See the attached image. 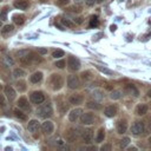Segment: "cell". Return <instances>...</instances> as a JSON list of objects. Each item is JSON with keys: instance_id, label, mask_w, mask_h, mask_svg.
<instances>
[{"instance_id": "6da1fadb", "label": "cell", "mask_w": 151, "mask_h": 151, "mask_svg": "<svg viewBox=\"0 0 151 151\" xmlns=\"http://www.w3.org/2000/svg\"><path fill=\"white\" fill-rule=\"evenodd\" d=\"M52 113H53V109L51 103H45L37 109V114L41 118H48L52 116Z\"/></svg>"}, {"instance_id": "7a4b0ae2", "label": "cell", "mask_w": 151, "mask_h": 151, "mask_svg": "<svg viewBox=\"0 0 151 151\" xmlns=\"http://www.w3.org/2000/svg\"><path fill=\"white\" fill-rule=\"evenodd\" d=\"M50 85H51L52 90H54V91L60 90L64 85V78L58 73H53L50 77Z\"/></svg>"}, {"instance_id": "3957f363", "label": "cell", "mask_w": 151, "mask_h": 151, "mask_svg": "<svg viewBox=\"0 0 151 151\" xmlns=\"http://www.w3.org/2000/svg\"><path fill=\"white\" fill-rule=\"evenodd\" d=\"M40 61H41V59H40L37 54H34V53H32V52H28L27 54H25L24 57L20 58V63L24 64V65L38 64V63H40Z\"/></svg>"}, {"instance_id": "277c9868", "label": "cell", "mask_w": 151, "mask_h": 151, "mask_svg": "<svg viewBox=\"0 0 151 151\" xmlns=\"http://www.w3.org/2000/svg\"><path fill=\"white\" fill-rule=\"evenodd\" d=\"M29 99L33 104H41L45 101V94L41 91H33L29 94Z\"/></svg>"}, {"instance_id": "5b68a950", "label": "cell", "mask_w": 151, "mask_h": 151, "mask_svg": "<svg viewBox=\"0 0 151 151\" xmlns=\"http://www.w3.org/2000/svg\"><path fill=\"white\" fill-rule=\"evenodd\" d=\"M67 66L71 71H78L80 68V61L76 58V57H72L70 55L67 58Z\"/></svg>"}, {"instance_id": "8992f818", "label": "cell", "mask_w": 151, "mask_h": 151, "mask_svg": "<svg viewBox=\"0 0 151 151\" xmlns=\"http://www.w3.org/2000/svg\"><path fill=\"white\" fill-rule=\"evenodd\" d=\"M79 118H80V123H81L83 125H91V124L93 123V120H94V117H93V114H92L91 112L81 113Z\"/></svg>"}, {"instance_id": "52a82bcc", "label": "cell", "mask_w": 151, "mask_h": 151, "mask_svg": "<svg viewBox=\"0 0 151 151\" xmlns=\"http://www.w3.org/2000/svg\"><path fill=\"white\" fill-rule=\"evenodd\" d=\"M17 104H18V107L21 109L22 111H25V112H29V111H31V105H29L27 98L20 97V98L18 99V103H17Z\"/></svg>"}, {"instance_id": "ba28073f", "label": "cell", "mask_w": 151, "mask_h": 151, "mask_svg": "<svg viewBox=\"0 0 151 151\" xmlns=\"http://www.w3.org/2000/svg\"><path fill=\"white\" fill-rule=\"evenodd\" d=\"M144 131V124H143V122H134L133 124H132V126H131V132H132V134H134V136H138V134H140L142 132Z\"/></svg>"}, {"instance_id": "9c48e42d", "label": "cell", "mask_w": 151, "mask_h": 151, "mask_svg": "<svg viewBox=\"0 0 151 151\" xmlns=\"http://www.w3.org/2000/svg\"><path fill=\"white\" fill-rule=\"evenodd\" d=\"M81 138H83L85 144H91L92 139H93V131L91 129H85L81 132Z\"/></svg>"}, {"instance_id": "30bf717a", "label": "cell", "mask_w": 151, "mask_h": 151, "mask_svg": "<svg viewBox=\"0 0 151 151\" xmlns=\"http://www.w3.org/2000/svg\"><path fill=\"white\" fill-rule=\"evenodd\" d=\"M41 130L45 134H51L53 131H54V125L51 120H45L41 125Z\"/></svg>"}, {"instance_id": "8fae6325", "label": "cell", "mask_w": 151, "mask_h": 151, "mask_svg": "<svg viewBox=\"0 0 151 151\" xmlns=\"http://www.w3.org/2000/svg\"><path fill=\"white\" fill-rule=\"evenodd\" d=\"M77 131H78V130L74 129V127L68 129V130L66 131V133H65V136H66V140L70 142V143L74 142V140L78 138V132H77Z\"/></svg>"}, {"instance_id": "7c38bea8", "label": "cell", "mask_w": 151, "mask_h": 151, "mask_svg": "<svg viewBox=\"0 0 151 151\" xmlns=\"http://www.w3.org/2000/svg\"><path fill=\"white\" fill-rule=\"evenodd\" d=\"M79 85H80V83H79V78L77 76H74V74L68 76V78H67V86L70 88H77Z\"/></svg>"}, {"instance_id": "4fadbf2b", "label": "cell", "mask_w": 151, "mask_h": 151, "mask_svg": "<svg viewBox=\"0 0 151 151\" xmlns=\"http://www.w3.org/2000/svg\"><path fill=\"white\" fill-rule=\"evenodd\" d=\"M27 129H28V131H29L31 133H35V132L39 131V129H40V124H39V122H38L37 119H32V120L28 122V124H27Z\"/></svg>"}, {"instance_id": "5bb4252c", "label": "cell", "mask_w": 151, "mask_h": 151, "mask_svg": "<svg viewBox=\"0 0 151 151\" xmlns=\"http://www.w3.org/2000/svg\"><path fill=\"white\" fill-rule=\"evenodd\" d=\"M5 96H6V98L9 101H13L14 98H15V96H17V92H15V90L12 86L7 85V86H5Z\"/></svg>"}, {"instance_id": "9a60e30c", "label": "cell", "mask_w": 151, "mask_h": 151, "mask_svg": "<svg viewBox=\"0 0 151 151\" xmlns=\"http://www.w3.org/2000/svg\"><path fill=\"white\" fill-rule=\"evenodd\" d=\"M81 112H83V110H81V109H79V107H77V109L72 110V111L68 113V119H70V122L76 123V122L78 120V118L80 117Z\"/></svg>"}, {"instance_id": "2e32d148", "label": "cell", "mask_w": 151, "mask_h": 151, "mask_svg": "<svg viewBox=\"0 0 151 151\" xmlns=\"http://www.w3.org/2000/svg\"><path fill=\"white\" fill-rule=\"evenodd\" d=\"M83 100H84V98H83V96L79 94V93L71 94L70 98H68V103H70V104H73V105H79V104L83 103Z\"/></svg>"}, {"instance_id": "e0dca14e", "label": "cell", "mask_w": 151, "mask_h": 151, "mask_svg": "<svg viewBox=\"0 0 151 151\" xmlns=\"http://www.w3.org/2000/svg\"><path fill=\"white\" fill-rule=\"evenodd\" d=\"M13 6L18 9H26L29 6V2H28V0H14Z\"/></svg>"}, {"instance_id": "ac0fdd59", "label": "cell", "mask_w": 151, "mask_h": 151, "mask_svg": "<svg viewBox=\"0 0 151 151\" xmlns=\"http://www.w3.org/2000/svg\"><path fill=\"white\" fill-rule=\"evenodd\" d=\"M104 114L106 117H114L117 114V107L114 105H109L104 109Z\"/></svg>"}, {"instance_id": "d6986e66", "label": "cell", "mask_w": 151, "mask_h": 151, "mask_svg": "<svg viewBox=\"0 0 151 151\" xmlns=\"http://www.w3.org/2000/svg\"><path fill=\"white\" fill-rule=\"evenodd\" d=\"M41 79H42V73H41V72H39V71L34 72V73L29 77V80H31V83H32V84H38V83H40V81H41Z\"/></svg>"}, {"instance_id": "ffe728a7", "label": "cell", "mask_w": 151, "mask_h": 151, "mask_svg": "<svg viewBox=\"0 0 151 151\" xmlns=\"http://www.w3.org/2000/svg\"><path fill=\"white\" fill-rule=\"evenodd\" d=\"M126 129H127V123H126V120H119L118 123H117V132L118 133H120V134H123L125 131H126Z\"/></svg>"}, {"instance_id": "44dd1931", "label": "cell", "mask_w": 151, "mask_h": 151, "mask_svg": "<svg viewBox=\"0 0 151 151\" xmlns=\"http://www.w3.org/2000/svg\"><path fill=\"white\" fill-rule=\"evenodd\" d=\"M147 112V105L146 104H139L136 107V114L137 116H144Z\"/></svg>"}, {"instance_id": "7402d4cb", "label": "cell", "mask_w": 151, "mask_h": 151, "mask_svg": "<svg viewBox=\"0 0 151 151\" xmlns=\"http://www.w3.org/2000/svg\"><path fill=\"white\" fill-rule=\"evenodd\" d=\"M12 20H13V22L17 24V25H22L24 21H25V15H24V14H13Z\"/></svg>"}, {"instance_id": "603a6c76", "label": "cell", "mask_w": 151, "mask_h": 151, "mask_svg": "<svg viewBox=\"0 0 151 151\" xmlns=\"http://www.w3.org/2000/svg\"><path fill=\"white\" fill-rule=\"evenodd\" d=\"M125 90H126V92H129L130 94H132V96H134V97H137V96L139 94L138 90H137L136 86L132 85V84H127V85L125 86Z\"/></svg>"}, {"instance_id": "cb8c5ba5", "label": "cell", "mask_w": 151, "mask_h": 151, "mask_svg": "<svg viewBox=\"0 0 151 151\" xmlns=\"http://www.w3.org/2000/svg\"><path fill=\"white\" fill-rule=\"evenodd\" d=\"M25 111H22L21 109H14V111H13V113H14V116L17 117V118H19L20 120H26L27 119V116L24 113Z\"/></svg>"}, {"instance_id": "d4e9b609", "label": "cell", "mask_w": 151, "mask_h": 151, "mask_svg": "<svg viewBox=\"0 0 151 151\" xmlns=\"http://www.w3.org/2000/svg\"><path fill=\"white\" fill-rule=\"evenodd\" d=\"M13 31H14V26H13V25H6V26L2 27V29H1V34H2V35H7V34L12 33Z\"/></svg>"}, {"instance_id": "484cf974", "label": "cell", "mask_w": 151, "mask_h": 151, "mask_svg": "<svg viewBox=\"0 0 151 151\" xmlns=\"http://www.w3.org/2000/svg\"><path fill=\"white\" fill-rule=\"evenodd\" d=\"M92 97L97 100H101V99H104V92L101 90H94V91H92Z\"/></svg>"}, {"instance_id": "4316f807", "label": "cell", "mask_w": 151, "mask_h": 151, "mask_svg": "<svg viewBox=\"0 0 151 151\" xmlns=\"http://www.w3.org/2000/svg\"><path fill=\"white\" fill-rule=\"evenodd\" d=\"M25 76H26V72L22 68H14L13 70V77L14 78H21Z\"/></svg>"}, {"instance_id": "83f0119b", "label": "cell", "mask_w": 151, "mask_h": 151, "mask_svg": "<svg viewBox=\"0 0 151 151\" xmlns=\"http://www.w3.org/2000/svg\"><path fill=\"white\" fill-rule=\"evenodd\" d=\"M104 138H105V131H104V129H99V131L96 136V142L101 143V142H104Z\"/></svg>"}, {"instance_id": "f1b7e54d", "label": "cell", "mask_w": 151, "mask_h": 151, "mask_svg": "<svg viewBox=\"0 0 151 151\" xmlns=\"http://www.w3.org/2000/svg\"><path fill=\"white\" fill-rule=\"evenodd\" d=\"M15 85H17V88H18L20 92H24V91H26V88H27L25 80H18Z\"/></svg>"}, {"instance_id": "f546056e", "label": "cell", "mask_w": 151, "mask_h": 151, "mask_svg": "<svg viewBox=\"0 0 151 151\" xmlns=\"http://www.w3.org/2000/svg\"><path fill=\"white\" fill-rule=\"evenodd\" d=\"M61 22H63L64 26H66V27H68V28H72V27H74V25H76V22L71 21V20L67 19V18H61Z\"/></svg>"}, {"instance_id": "4dcf8cb0", "label": "cell", "mask_w": 151, "mask_h": 151, "mask_svg": "<svg viewBox=\"0 0 151 151\" xmlns=\"http://www.w3.org/2000/svg\"><path fill=\"white\" fill-rule=\"evenodd\" d=\"M96 67H97V70H99L100 72H103V73H105V74H109V76L114 74L113 71H111V70H109V68H106V67H103V66H100V65H97Z\"/></svg>"}, {"instance_id": "1f68e13d", "label": "cell", "mask_w": 151, "mask_h": 151, "mask_svg": "<svg viewBox=\"0 0 151 151\" xmlns=\"http://www.w3.org/2000/svg\"><path fill=\"white\" fill-rule=\"evenodd\" d=\"M120 97H122V92H120L119 90H113V91L111 92V94H110V98L113 99V100H117V99H119Z\"/></svg>"}, {"instance_id": "d6a6232c", "label": "cell", "mask_w": 151, "mask_h": 151, "mask_svg": "<svg viewBox=\"0 0 151 151\" xmlns=\"http://www.w3.org/2000/svg\"><path fill=\"white\" fill-rule=\"evenodd\" d=\"M86 106L88 107V109H92V110H100V104H98V103H96V101H87V104H86Z\"/></svg>"}, {"instance_id": "836d02e7", "label": "cell", "mask_w": 151, "mask_h": 151, "mask_svg": "<svg viewBox=\"0 0 151 151\" xmlns=\"http://www.w3.org/2000/svg\"><path fill=\"white\" fill-rule=\"evenodd\" d=\"M64 51L63 50H55V51H53V53H52V57L53 58H55V59H58V58H61V57H64Z\"/></svg>"}, {"instance_id": "e575fe53", "label": "cell", "mask_w": 151, "mask_h": 151, "mask_svg": "<svg viewBox=\"0 0 151 151\" xmlns=\"http://www.w3.org/2000/svg\"><path fill=\"white\" fill-rule=\"evenodd\" d=\"M129 144H130V138H129V137H124V138L120 139V142H119L120 147H126Z\"/></svg>"}, {"instance_id": "d590c367", "label": "cell", "mask_w": 151, "mask_h": 151, "mask_svg": "<svg viewBox=\"0 0 151 151\" xmlns=\"http://www.w3.org/2000/svg\"><path fill=\"white\" fill-rule=\"evenodd\" d=\"M98 24H99L98 18H97L96 15H92L91 19H90V26H91V27H96V26H98Z\"/></svg>"}, {"instance_id": "8d00e7d4", "label": "cell", "mask_w": 151, "mask_h": 151, "mask_svg": "<svg viewBox=\"0 0 151 151\" xmlns=\"http://www.w3.org/2000/svg\"><path fill=\"white\" fill-rule=\"evenodd\" d=\"M58 68H64L65 67V65H66V61L64 60V59H61V60H58V61H55V64H54Z\"/></svg>"}, {"instance_id": "74e56055", "label": "cell", "mask_w": 151, "mask_h": 151, "mask_svg": "<svg viewBox=\"0 0 151 151\" xmlns=\"http://www.w3.org/2000/svg\"><path fill=\"white\" fill-rule=\"evenodd\" d=\"M2 9H4V11L1 12V18H0V19H5V20H6V18H7V12H8V7H4Z\"/></svg>"}, {"instance_id": "f35d334b", "label": "cell", "mask_w": 151, "mask_h": 151, "mask_svg": "<svg viewBox=\"0 0 151 151\" xmlns=\"http://www.w3.org/2000/svg\"><path fill=\"white\" fill-rule=\"evenodd\" d=\"M29 51H27V50H21V51H18L17 52V57H19V58H21V57H24L25 54H27Z\"/></svg>"}, {"instance_id": "ab89813d", "label": "cell", "mask_w": 151, "mask_h": 151, "mask_svg": "<svg viewBox=\"0 0 151 151\" xmlns=\"http://www.w3.org/2000/svg\"><path fill=\"white\" fill-rule=\"evenodd\" d=\"M91 73L90 72H83L81 73V78L84 79V80H87V79H91V76H90Z\"/></svg>"}, {"instance_id": "60d3db41", "label": "cell", "mask_w": 151, "mask_h": 151, "mask_svg": "<svg viewBox=\"0 0 151 151\" xmlns=\"http://www.w3.org/2000/svg\"><path fill=\"white\" fill-rule=\"evenodd\" d=\"M100 150L101 151H110L111 150V145L110 144H104V145L100 146Z\"/></svg>"}, {"instance_id": "b9f144b4", "label": "cell", "mask_w": 151, "mask_h": 151, "mask_svg": "<svg viewBox=\"0 0 151 151\" xmlns=\"http://www.w3.org/2000/svg\"><path fill=\"white\" fill-rule=\"evenodd\" d=\"M73 20H74V22H76V24H78V25L83 24V21H84V19H83L81 17H77V18H74Z\"/></svg>"}, {"instance_id": "7bdbcfd3", "label": "cell", "mask_w": 151, "mask_h": 151, "mask_svg": "<svg viewBox=\"0 0 151 151\" xmlns=\"http://www.w3.org/2000/svg\"><path fill=\"white\" fill-rule=\"evenodd\" d=\"M38 52H39L40 54H46V53H47V50L44 48V47H38Z\"/></svg>"}, {"instance_id": "ee69618b", "label": "cell", "mask_w": 151, "mask_h": 151, "mask_svg": "<svg viewBox=\"0 0 151 151\" xmlns=\"http://www.w3.org/2000/svg\"><path fill=\"white\" fill-rule=\"evenodd\" d=\"M94 2H97V0H86V5H87L88 7L93 6V5H94Z\"/></svg>"}, {"instance_id": "f6af8a7d", "label": "cell", "mask_w": 151, "mask_h": 151, "mask_svg": "<svg viewBox=\"0 0 151 151\" xmlns=\"http://www.w3.org/2000/svg\"><path fill=\"white\" fill-rule=\"evenodd\" d=\"M58 1V4H60V5H67L68 2H70V0H57Z\"/></svg>"}, {"instance_id": "bcb514c9", "label": "cell", "mask_w": 151, "mask_h": 151, "mask_svg": "<svg viewBox=\"0 0 151 151\" xmlns=\"http://www.w3.org/2000/svg\"><path fill=\"white\" fill-rule=\"evenodd\" d=\"M4 103H5V98L0 94V106H2V105H4Z\"/></svg>"}, {"instance_id": "7dc6e473", "label": "cell", "mask_w": 151, "mask_h": 151, "mask_svg": "<svg viewBox=\"0 0 151 151\" xmlns=\"http://www.w3.org/2000/svg\"><path fill=\"white\" fill-rule=\"evenodd\" d=\"M5 59H7V61H8V63H9V64H11V65H12V64H13V60H12V59H11V58H9V55H6V57H5Z\"/></svg>"}, {"instance_id": "c3c4849f", "label": "cell", "mask_w": 151, "mask_h": 151, "mask_svg": "<svg viewBox=\"0 0 151 151\" xmlns=\"http://www.w3.org/2000/svg\"><path fill=\"white\" fill-rule=\"evenodd\" d=\"M111 31H112V32H113V31H116V26H114V25H112V26H111Z\"/></svg>"}, {"instance_id": "681fc988", "label": "cell", "mask_w": 151, "mask_h": 151, "mask_svg": "<svg viewBox=\"0 0 151 151\" xmlns=\"http://www.w3.org/2000/svg\"><path fill=\"white\" fill-rule=\"evenodd\" d=\"M146 94H147V97H150V98H151V90H149V91H147V93H146Z\"/></svg>"}, {"instance_id": "f907efd6", "label": "cell", "mask_w": 151, "mask_h": 151, "mask_svg": "<svg viewBox=\"0 0 151 151\" xmlns=\"http://www.w3.org/2000/svg\"><path fill=\"white\" fill-rule=\"evenodd\" d=\"M103 1H104V0H97V2H98V4H101Z\"/></svg>"}, {"instance_id": "816d5d0a", "label": "cell", "mask_w": 151, "mask_h": 151, "mask_svg": "<svg viewBox=\"0 0 151 151\" xmlns=\"http://www.w3.org/2000/svg\"><path fill=\"white\" fill-rule=\"evenodd\" d=\"M149 143H150V144H151V136H150V137H149Z\"/></svg>"}, {"instance_id": "f5cc1de1", "label": "cell", "mask_w": 151, "mask_h": 151, "mask_svg": "<svg viewBox=\"0 0 151 151\" xmlns=\"http://www.w3.org/2000/svg\"><path fill=\"white\" fill-rule=\"evenodd\" d=\"M1 25H2V24H1V19H0V27H1Z\"/></svg>"}, {"instance_id": "db71d44e", "label": "cell", "mask_w": 151, "mask_h": 151, "mask_svg": "<svg viewBox=\"0 0 151 151\" xmlns=\"http://www.w3.org/2000/svg\"><path fill=\"white\" fill-rule=\"evenodd\" d=\"M80 1H81V0H77V2H80Z\"/></svg>"}, {"instance_id": "11a10c76", "label": "cell", "mask_w": 151, "mask_h": 151, "mask_svg": "<svg viewBox=\"0 0 151 151\" xmlns=\"http://www.w3.org/2000/svg\"><path fill=\"white\" fill-rule=\"evenodd\" d=\"M1 88H2V87H1V85H0V90H1Z\"/></svg>"}, {"instance_id": "9f6ffc18", "label": "cell", "mask_w": 151, "mask_h": 151, "mask_svg": "<svg viewBox=\"0 0 151 151\" xmlns=\"http://www.w3.org/2000/svg\"><path fill=\"white\" fill-rule=\"evenodd\" d=\"M0 1H2V0H0Z\"/></svg>"}]
</instances>
